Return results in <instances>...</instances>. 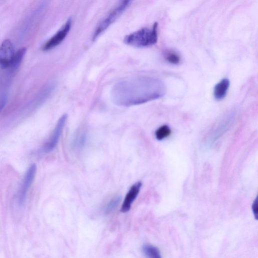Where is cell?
Returning a JSON list of instances; mask_svg holds the SVG:
<instances>
[{
    "instance_id": "cell-1",
    "label": "cell",
    "mask_w": 258,
    "mask_h": 258,
    "mask_svg": "<svg viewBox=\"0 0 258 258\" xmlns=\"http://www.w3.org/2000/svg\"><path fill=\"white\" fill-rule=\"evenodd\" d=\"M166 88L160 80L148 76H136L116 83L111 91L113 102L118 106H130L158 99Z\"/></svg>"
},
{
    "instance_id": "cell-15",
    "label": "cell",
    "mask_w": 258,
    "mask_h": 258,
    "mask_svg": "<svg viewBox=\"0 0 258 258\" xmlns=\"http://www.w3.org/2000/svg\"><path fill=\"white\" fill-rule=\"evenodd\" d=\"M166 60L170 63L177 64L180 62V58L178 54L173 51H168L165 54Z\"/></svg>"
},
{
    "instance_id": "cell-16",
    "label": "cell",
    "mask_w": 258,
    "mask_h": 258,
    "mask_svg": "<svg viewBox=\"0 0 258 258\" xmlns=\"http://www.w3.org/2000/svg\"><path fill=\"white\" fill-rule=\"evenodd\" d=\"M252 210L254 213V217L256 219H257V216H258V202H257V198H256V200L254 202L252 206Z\"/></svg>"
},
{
    "instance_id": "cell-5",
    "label": "cell",
    "mask_w": 258,
    "mask_h": 258,
    "mask_svg": "<svg viewBox=\"0 0 258 258\" xmlns=\"http://www.w3.org/2000/svg\"><path fill=\"white\" fill-rule=\"evenodd\" d=\"M68 119V114H63L58 120L50 138L40 150L41 153L47 154L52 152L56 147L62 134L64 124Z\"/></svg>"
},
{
    "instance_id": "cell-9",
    "label": "cell",
    "mask_w": 258,
    "mask_h": 258,
    "mask_svg": "<svg viewBox=\"0 0 258 258\" xmlns=\"http://www.w3.org/2000/svg\"><path fill=\"white\" fill-rule=\"evenodd\" d=\"M142 186V182H138L134 184L128 190L121 208L122 212L126 213L130 210L133 203L139 194Z\"/></svg>"
},
{
    "instance_id": "cell-8",
    "label": "cell",
    "mask_w": 258,
    "mask_h": 258,
    "mask_svg": "<svg viewBox=\"0 0 258 258\" xmlns=\"http://www.w3.org/2000/svg\"><path fill=\"white\" fill-rule=\"evenodd\" d=\"M16 54L14 45L10 40H6L0 46V68L8 69L12 64Z\"/></svg>"
},
{
    "instance_id": "cell-3",
    "label": "cell",
    "mask_w": 258,
    "mask_h": 258,
    "mask_svg": "<svg viewBox=\"0 0 258 258\" xmlns=\"http://www.w3.org/2000/svg\"><path fill=\"white\" fill-rule=\"evenodd\" d=\"M158 40V23L154 24L152 29L144 28L128 34L124 42L127 45L136 48H146L154 45Z\"/></svg>"
},
{
    "instance_id": "cell-4",
    "label": "cell",
    "mask_w": 258,
    "mask_h": 258,
    "mask_svg": "<svg viewBox=\"0 0 258 258\" xmlns=\"http://www.w3.org/2000/svg\"><path fill=\"white\" fill-rule=\"evenodd\" d=\"M132 2V0H121L120 4L112 10L98 24L94 33L92 40L95 41L116 22L130 6Z\"/></svg>"
},
{
    "instance_id": "cell-12",
    "label": "cell",
    "mask_w": 258,
    "mask_h": 258,
    "mask_svg": "<svg viewBox=\"0 0 258 258\" xmlns=\"http://www.w3.org/2000/svg\"><path fill=\"white\" fill-rule=\"evenodd\" d=\"M171 134L170 128L167 125L160 127L156 132V137L158 140H162L168 137Z\"/></svg>"
},
{
    "instance_id": "cell-10",
    "label": "cell",
    "mask_w": 258,
    "mask_h": 258,
    "mask_svg": "<svg viewBox=\"0 0 258 258\" xmlns=\"http://www.w3.org/2000/svg\"><path fill=\"white\" fill-rule=\"evenodd\" d=\"M230 85L229 80L225 78L216 86L214 89V96L217 100H222L226 96Z\"/></svg>"
},
{
    "instance_id": "cell-13",
    "label": "cell",
    "mask_w": 258,
    "mask_h": 258,
    "mask_svg": "<svg viewBox=\"0 0 258 258\" xmlns=\"http://www.w3.org/2000/svg\"><path fill=\"white\" fill-rule=\"evenodd\" d=\"M234 114L230 116L226 120L224 121V122L220 124V126L217 129L216 131L215 132V136H214V138L216 139H218L220 136H221L222 134H224L227 128H228L230 124L232 122V120L234 119Z\"/></svg>"
},
{
    "instance_id": "cell-11",
    "label": "cell",
    "mask_w": 258,
    "mask_h": 258,
    "mask_svg": "<svg viewBox=\"0 0 258 258\" xmlns=\"http://www.w3.org/2000/svg\"><path fill=\"white\" fill-rule=\"evenodd\" d=\"M142 251L148 258H160L162 257L159 249L150 244H144L142 247Z\"/></svg>"
},
{
    "instance_id": "cell-7",
    "label": "cell",
    "mask_w": 258,
    "mask_h": 258,
    "mask_svg": "<svg viewBox=\"0 0 258 258\" xmlns=\"http://www.w3.org/2000/svg\"><path fill=\"white\" fill-rule=\"evenodd\" d=\"M72 24V20L70 18L62 28L44 44L42 50L44 52L48 51L60 44L70 33Z\"/></svg>"
},
{
    "instance_id": "cell-2",
    "label": "cell",
    "mask_w": 258,
    "mask_h": 258,
    "mask_svg": "<svg viewBox=\"0 0 258 258\" xmlns=\"http://www.w3.org/2000/svg\"><path fill=\"white\" fill-rule=\"evenodd\" d=\"M27 49L22 48L16 52L11 66L6 70L0 79V113L5 108L8 100L12 82L20 68Z\"/></svg>"
},
{
    "instance_id": "cell-6",
    "label": "cell",
    "mask_w": 258,
    "mask_h": 258,
    "mask_svg": "<svg viewBox=\"0 0 258 258\" xmlns=\"http://www.w3.org/2000/svg\"><path fill=\"white\" fill-rule=\"evenodd\" d=\"M36 172V166L34 164L26 173L18 195V202L20 206H22L26 201L28 192L35 178Z\"/></svg>"
},
{
    "instance_id": "cell-14",
    "label": "cell",
    "mask_w": 258,
    "mask_h": 258,
    "mask_svg": "<svg viewBox=\"0 0 258 258\" xmlns=\"http://www.w3.org/2000/svg\"><path fill=\"white\" fill-rule=\"evenodd\" d=\"M121 197L118 196L112 200L106 206L104 214L108 215L112 214L118 207L121 201Z\"/></svg>"
}]
</instances>
